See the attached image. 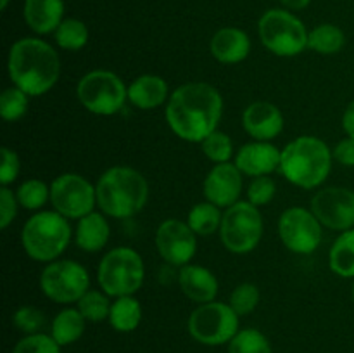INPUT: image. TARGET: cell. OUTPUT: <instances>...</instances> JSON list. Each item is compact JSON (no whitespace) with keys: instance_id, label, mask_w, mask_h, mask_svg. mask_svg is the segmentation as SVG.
Returning <instances> with one entry per match:
<instances>
[{"instance_id":"cell-39","label":"cell","mask_w":354,"mask_h":353,"mask_svg":"<svg viewBox=\"0 0 354 353\" xmlns=\"http://www.w3.org/2000/svg\"><path fill=\"white\" fill-rule=\"evenodd\" d=\"M21 170L19 156L9 147H2V166H0V183L7 187L17 179Z\"/></svg>"},{"instance_id":"cell-22","label":"cell","mask_w":354,"mask_h":353,"mask_svg":"<svg viewBox=\"0 0 354 353\" xmlns=\"http://www.w3.org/2000/svg\"><path fill=\"white\" fill-rule=\"evenodd\" d=\"M169 89L165 78L158 75H142L128 87V100L138 109H156L169 99Z\"/></svg>"},{"instance_id":"cell-37","label":"cell","mask_w":354,"mask_h":353,"mask_svg":"<svg viewBox=\"0 0 354 353\" xmlns=\"http://www.w3.org/2000/svg\"><path fill=\"white\" fill-rule=\"evenodd\" d=\"M14 325L24 334H37L45 325L44 311L38 310L37 307H21L17 308L12 317Z\"/></svg>"},{"instance_id":"cell-19","label":"cell","mask_w":354,"mask_h":353,"mask_svg":"<svg viewBox=\"0 0 354 353\" xmlns=\"http://www.w3.org/2000/svg\"><path fill=\"white\" fill-rule=\"evenodd\" d=\"M211 54L218 62L237 64L251 52V40L248 33L239 28H221L211 38Z\"/></svg>"},{"instance_id":"cell-44","label":"cell","mask_w":354,"mask_h":353,"mask_svg":"<svg viewBox=\"0 0 354 353\" xmlns=\"http://www.w3.org/2000/svg\"><path fill=\"white\" fill-rule=\"evenodd\" d=\"M9 2H10V0H0V9L6 10L7 6H9Z\"/></svg>"},{"instance_id":"cell-38","label":"cell","mask_w":354,"mask_h":353,"mask_svg":"<svg viewBox=\"0 0 354 353\" xmlns=\"http://www.w3.org/2000/svg\"><path fill=\"white\" fill-rule=\"evenodd\" d=\"M275 194H277V185L275 182H273V179H270L268 175L254 176L252 182L249 183L248 199L249 203L254 204V206L258 208L272 203Z\"/></svg>"},{"instance_id":"cell-45","label":"cell","mask_w":354,"mask_h":353,"mask_svg":"<svg viewBox=\"0 0 354 353\" xmlns=\"http://www.w3.org/2000/svg\"><path fill=\"white\" fill-rule=\"evenodd\" d=\"M353 301H354V282H353Z\"/></svg>"},{"instance_id":"cell-42","label":"cell","mask_w":354,"mask_h":353,"mask_svg":"<svg viewBox=\"0 0 354 353\" xmlns=\"http://www.w3.org/2000/svg\"><path fill=\"white\" fill-rule=\"evenodd\" d=\"M342 128L348 134V137L354 138V100L348 104L344 114H342Z\"/></svg>"},{"instance_id":"cell-29","label":"cell","mask_w":354,"mask_h":353,"mask_svg":"<svg viewBox=\"0 0 354 353\" xmlns=\"http://www.w3.org/2000/svg\"><path fill=\"white\" fill-rule=\"evenodd\" d=\"M54 35L57 45L64 51H80L88 42V28L76 17H66Z\"/></svg>"},{"instance_id":"cell-24","label":"cell","mask_w":354,"mask_h":353,"mask_svg":"<svg viewBox=\"0 0 354 353\" xmlns=\"http://www.w3.org/2000/svg\"><path fill=\"white\" fill-rule=\"evenodd\" d=\"M85 317L78 308H64L52 320L50 336L59 346H68L78 341L85 332Z\"/></svg>"},{"instance_id":"cell-10","label":"cell","mask_w":354,"mask_h":353,"mask_svg":"<svg viewBox=\"0 0 354 353\" xmlns=\"http://www.w3.org/2000/svg\"><path fill=\"white\" fill-rule=\"evenodd\" d=\"M189 334L197 343L206 346H220L230 343L239 329V315L234 308L227 303H211L199 305L190 314L187 322Z\"/></svg>"},{"instance_id":"cell-4","label":"cell","mask_w":354,"mask_h":353,"mask_svg":"<svg viewBox=\"0 0 354 353\" xmlns=\"http://www.w3.org/2000/svg\"><path fill=\"white\" fill-rule=\"evenodd\" d=\"M330 147L322 138L303 135L282 149L280 172L301 189H315L327 180L332 170Z\"/></svg>"},{"instance_id":"cell-7","label":"cell","mask_w":354,"mask_h":353,"mask_svg":"<svg viewBox=\"0 0 354 353\" xmlns=\"http://www.w3.org/2000/svg\"><path fill=\"white\" fill-rule=\"evenodd\" d=\"M261 44L280 57H294L308 47V35L303 21L283 9H270L258 23Z\"/></svg>"},{"instance_id":"cell-1","label":"cell","mask_w":354,"mask_h":353,"mask_svg":"<svg viewBox=\"0 0 354 353\" xmlns=\"http://www.w3.org/2000/svg\"><path fill=\"white\" fill-rule=\"evenodd\" d=\"M223 114L221 93L209 83L178 87L166 104V121L173 134L187 142H203L216 132Z\"/></svg>"},{"instance_id":"cell-12","label":"cell","mask_w":354,"mask_h":353,"mask_svg":"<svg viewBox=\"0 0 354 353\" xmlns=\"http://www.w3.org/2000/svg\"><path fill=\"white\" fill-rule=\"evenodd\" d=\"M50 203L66 218H80L92 213L97 204V190L78 173H62L50 185Z\"/></svg>"},{"instance_id":"cell-43","label":"cell","mask_w":354,"mask_h":353,"mask_svg":"<svg viewBox=\"0 0 354 353\" xmlns=\"http://www.w3.org/2000/svg\"><path fill=\"white\" fill-rule=\"evenodd\" d=\"M280 2H282L287 9L301 10V9H304V7L310 6L311 0H280Z\"/></svg>"},{"instance_id":"cell-16","label":"cell","mask_w":354,"mask_h":353,"mask_svg":"<svg viewBox=\"0 0 354 353\" xmlns=\"http://www.w3.org/2000/svg\"><path fill=\"white\" fill-rule=\"evenodd\" d=\"M204 196L218 208H230L239 203L242 192V172L235 163H220L204 179Z\"/></svg>"},{"instance_id":"cell-36","label":"cell","mask_w":354,"mask_h":353,"mask_svg":"<svg viewBox=\"0 0 354 353\" xmlns=\"http://www.w3.org/2000/svg\"><path fill=\"white\" fill-rule=\"evenodd\" d=\"M12 353H61V346L52 336L37 332V334H28L19 339Z\"/></svg>"},{"instance_id":"cell-26","label":"cell","mask_w":354,"mask_h":353,"mask_svg":"<svg viewBox=\"0 0 354 353\" xmlns=\"http://www.w3.org/2000/svg\"><path fill=\"white\" fill-rule=\"evenodd\" d=\"M346 45V35L339 26L330 23L313 28L308 35V48L322 55H332L342 51Z\"/></svg>"},{"instance_id":"cell-28","label":"cell","mask_w":354,"mask_h":353,"mask_svg":"<svg viewBox=\"0 0 354 353\" xmlns=\"http://www.w3.org/2000/svg\"><path fill=\"white\" fill-rule=\"evenodd\" d=\"M221 220H223V215L220 208L209 201L196 204L187 217V224L197 235H211L220 230Z\"/></svg>"},{"instance_id":"cell-20","label":"cell","mask_w":354,"mask_h":353,"mask_svg":"<svg viewBox=\"0 0 354 353\" xmlns=\"http://www.w3.org/2000/svg\"><path fill=\"white\" fill-rule=\"evenodd\" d=\"M180 287L194 303H211L218 294V279L209 269L201 265H185L180 270Z\"/></svg>"},{"instance_id":"cell-27","label":"cell","mask_w":354,"mask_h":353,"mask_svg":"<svg viewBox=\"0 0 354 353\" xmlns=\"http://www.w3.org/2000/svg\"><path fill=\"white\" fill-rule=\"evenodd\" d=\"M142 320V307L133 296L116 298L111 305L109 322L118 332H131Z\"/></svg>"},{"instance_id":"cell-17","label":"cell","mask_w":354,"mask_h":353,"mask_svg":"<svg viewBox=\"0 0 354 353\" xmlns=\"http://www.w3.org/2000/svg\"><path fill=\"white\" fill-rule=\"evenodd\" d=\"M242 127L254 141L270 142L283 130V114L275 104L256 100L242 113Z\"/></svg>"},{"instance_id":"cell-13","label":"cell","mask_w":354,"mask_h":353,"mask_svg":"<svg viewBox=\"0 0 354 353\" xmlns=\"http://www.w3.org/2000/svg\"><path fill=\"white\" fill-rule=\"evenodd\" d=\"M279 234L283 246L296 255H311L320 246L322 224L311 210L287 208L279 220Z\"/></svg>"},{"instance_id":"cell-40","label":"cell","mask_w":354,"mask_h":353,"mask_svg":"<svg viewBox=\"0 0 354 353\" xmlns=\"http://www.w3.org/2000/svg\"><path fill=\"white\" fill-rule=\"evenodd\" d=\"M17 197L9 187L0 189V228H7L17 213Z\"/></svg>"},{"instance_id":"cell-32","label":"cell","mask_w":354,"mask_h":353,"mask_svg":"<svg viewBox=\"0 0 354 353\" xmlns=\"http://www.w3.org/2000/svg\"><path fill=\"white\" fill-rule=\"evenodd\" d=\"M76 305H78V310L82 311L85 320L102 322L106 318H109L111 305L113 303H111L109 296L106 293L88 289Z\"/></svg>"},{"instance_id":"cell-11","label":"cell","mask_w":354,"mask_h":353,"mask_svg":"<svg viewBox=\"0 0 354 353\" xmlns=\"http://www.w3.org/2000/svg\"><path fill=\"white\" fill-rule=\"evenodd\" d=\"M90 287V275L83 265L73 260L47 263L40 275V289L48 300L61 305L78 303Z\"/></svg>"},{"instance_id":"cell-21","label":"cell","mask_w":354,"mask_h":353,"mask_svg":"<svg viewBox=\"0 0 354 353\" xmlns=\"http://www.w3.org/2000/svg\"><path fill=\"white\" fill-rule=\"evenodd\" d=\"M64 16V0H24L23 17L38 35H48L59 28Z\"/></svg>"},{"instance_id":"cell-5","label":"cell","mask_w":354,"mask_h":353,"mask_svg":"<svg viewBox=\"0 0 354 353\" xmlns=\"http://www.w3.org/2000/svg\"><path fill=\"white\" fill-rule=\"evenodd\" d=\"M71 241L68 218L57 211H38L28 218L21 230L24 253L35 262H55Z\"/></svg>"},{"instance_id":"cell-3","label":"cell","mask_w":354,"mask_h":353,"mask_svg":"<svg viewBox=\"0 0 354 353\" xmlns=\"http://www.w3.org/2000/svg\"><path fill=\"white\" fill-rule=\"evenodd\" d=\"M97 204L104 215L130 218L145 206L149 183L145 176L130 166H113L100 175L95 185Z\"/></svg>"},{"instance_id":"cell-23","label":"cell","mask_w":354,"mask_h":353,"mask_svg":"<svg viewBox=\"0 0 354 353\" xmlns=\"http://www.w3.org/2000/svg\"><path fill=\"white\" fill-rule=\"evenodd\" d=\"M111 237V227L102 213H88L80 218L76 227V246L86 253H97L106 248Z\"/></svg>"},{"instance_id":"cell-34","label":"cell","mask_w":354,"mask_h":353,"mask_svg":"<svg viewBox=\"0 0 354 353\" xmlns=\"http://www.w3.org/2000/svg\"><path fill=\"white\" fill-rule=\"evenodd\" d=\"M28 93L17 87H9L0 97V114L6 121H17L28 111Z\"/></svg>"},{"instance_id":"cell-25","label":"cell","mask_w":354,"mask_h":353,"mask_svg":"<svg viewBox=\"0 0 354 353\" xmlns=\"http://www.w3.org/2000/svg\"><path fill=\"white\" fill-rule=\"evenodd\" d=\"M328 265L342 279H354V228L335 239L328 253Z\"/></svg>"},{"instance_id":"cell-30","label":"cell","mask_w":354,"mask_h":353,"mask_svg":"<svg viewBox=\"0 0 354 353\" xmlns=\"http://www.w3.org/2000/svg\"><path fill=\"white\" fill-rule=\"evenodd\" d=\"M228 353H273L268 338L258 329H241L228 343Z\"/></svg>"},{"instance_id":"cell-33","label":"cell","mask_w":354,"mask_h":353,"mask_svg":"<svg viewBox=\"0 0 354 353\" xmlns=\"http://www.w3.org/2000/svg\"><path fill=\"white\" fill-rule=\"evenodd\" d=\"M201 145H203L204 156L216 165L230 163L232 156H234V142L225 132H213L209 137L201 142Z\"/></svg>"},{"instance_id":"cell-35","label":"cell","mask_w":354,"mask_h":353,"mask_svg":"<svg viewBox=\"0 0 354 353\" xmlns=\"http://www.w3.org/2000/svg\"><path fill=\"white\" fill-rule=\"evenodd\" d=\"M259 294L258 286L251 282H244V284H239L230 294V307L234 308L235 314L237 315H248L251 311H254V308L258 307L259 303Z\"/></svg>"},{"instance_id":"cell-15","label":"cell","mask_w":354,"mask_h":353,"mask_svg":"<svg viewBox=\"0 0 354 353\" xmlns=\"http://www.w3.org/2000/svg\"><path fill=\"white\" fill-rule=\"evenodd\" d=\"M156 246L165 262L175 266H185L196 255L197 234L187 221L169 218L156 230Z\"/></svg>"},{"instance_id":"cell-9","label":"cell","mask_w":354,"mask_h":353,"mask_svg":"<svg viewBox=\"0 0 354 353\" xmlns=\"http://www.w3.org/2000/svg\"><path fill=\"white\" fill-rule=\"evenodd\" d=\"M225 248L235 255H245L256 249L263 237V218L258 206L249 201H239L227 208L220 227Z\"/></svg>"},{"instance_id":"cell-18","label":"cell","mask_w":354,"mask_h":353,"mask_svg":"<svg viewBox=\"0 0 354 353\" xmlns=\"http://www.w3.org/2000/svg\"><path fill=\"white\" fill-rule=\"evenodd\" d=\"M280 156L282 151L270 142H249L244 144L235 154V166L244 175L263 176L280 170Z\"/></svg>"},{"instance_id":"cell-31","label":"cell","mask_w":354,"mask_h":353,"mask_svg":"<svg viewBox=\"0 0 354 353\" xmlns=\"http://www.w3.org/2000/svg\"><path fill=\"white\" fill-rule=\"evenodd\" d=\"M16 197L19 206L24 210H40L50 199V187L38 179L24 180L16 190Z\"/></svg>"},{"instance_id":"cell-6","label":"cell","mask_w":354,"mask_h":353,"mask_svg":"<svg viewBox=\"0 0 354 353\" xmlns=\"http://www.w3.org/2000/svg\"><path fill=\"white\" fill-rule=\"evenodd\" d=\"M97 279L107 296H133L145 279L144 260L135 249L127 246L111 249L100 260Z\"/></svg>"},{"instance_id":"cell-14","label":"cell","mask_w":354,"mask_h":353,"mask_svg":"<svg viewBox=\"0 0 354 353\" xmlns=\"http://www.w3.org/2000/svg\"><path fill=\"white\" fill-rule=\"evenodd\" d=\"M311 211L322 225L334 230L354 228V192L346 187H327L311 199Z\"/></svg>"},{"instance_id":"cell-2","label":"cell","mask_w":354,"mask_h":353,"mask_svg":"<svg viewBox=\"0 0 354 353\" xmlns=\"http://www.w3.org/2000/svg\"><path fill=\"white\" fill-rule=\"evenodd\" d=\"M7 71L14 87L30 97L47 93L57 83L61 61L50 44L41 38H21L14 42L7 57Z\"/></svg>"},{"instance_id":"cell-8","label":"cell","mask_w":354,"mask_h":353,"mask_svg":"<svg viewBox=\"0 0 354 353\" xmlns=\"http://www.w3.org/2000/svg\"><path fill=\"white\" fill-rule=\"evenodd\" d=\"M76 97L86 111L99 116H111L121 111L128 99V89L120 76L107 69H95L76 85Z\"/></svg>"},{"instance_id":"cell-41","label":"cell","mask_w":354,"mask_h":353,"mask_svg":"<svg viewBox=\"0 0 354 353\" xmlns=\"http://www.w3.org/2000/svg\"><path fill=\"white\" fill-rule=\"evenodd\" d=\"M332 154L337 163L344 166H354V138L346 137L342 141H339L335 144V147L332 149Z\"/></svg>"}]
</instances>
